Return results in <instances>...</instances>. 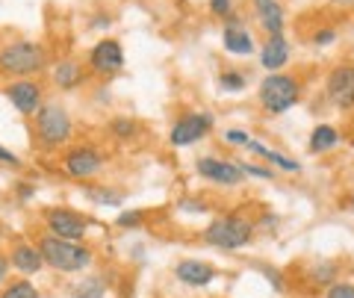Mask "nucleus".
I'll use <instances>...</instances> for the list:
<instances>
[{
  "label": "nucleus",
  "instance_id": "1",
  "mask_svg": "<svg viewBox=\"0 0 354 298\" xmlns=\"http://www.w3.org/2000/svg\"><path fill=\"white\" fill-rule=\"evenodd\" d=\"M48 65V50L41 41L18 39L0 48V74L3 77H18V80H30Z\"/></svg>",
  "mask_w": 354,
  "mask_h": 298
},
{
  "label": "nucleus",
  "instance_id": "2",
  "mask_svg": "<svg viewBox=\"0 0 354 298\" xmlns=\"http://www.w3.org/2000/svg\"><path fill=\"white\" fill-rule=\"evenodd\" d=\"M39 251H41V260L44 266L65 272V274H74V272H83L88 263H92V248L80 245V242H68V239H59V236H41L39 242Z\"/></svg>",
  "mask_w": 354,
  "mask_h": 298
},
{
  "label": "nucleus",
  "instance_id": "3",
  "mask_svg": "<svg viewBox=\"0 0 354 298\" xmlns=\"http://www.w3.org/2000/svg\"><path fill=\"white\" fill-rule=\"evenodd\" d=\"M36 139L44 151H53L71 139V118L59 104H41L36 113Z\"/></svg>",
  "mask_w": 354,
  "mask_h": 298
},
{
  "label": "nucleus",
  "instance_id": "4",
  "mask_svg": "<svg viewBox=\"0 0 354 298\" xmlns=\"http://www.w3.org/2000/svg\"><path fill=\"white\" fill-rule=\"evenodd\" d=\"M251 234H254V227H251L248 218H239V216H221V218H216V222L204 230V239L209 242V245L230 251V248L248 245V242H251Z\"/></svg>",
  "mask_w": 354,
  "mask_h": 298
},
{
  "label": "nucleus",
  "instance_id": "5",
  "mask_svg": "<svg viewBox=\"0 0 354 298\" xmlns=\"http://www.w3.org/2000/svg\"><path fill=\"white\" fill-rule=\"evenodd\" d=\"M298 101V83L286 74H269L260 83V104L269 113H286Z\"/></svg>",
  "mask_w": 354,
  "mask_h": 298
},
{
  "label": "nucleus",
  "instance_id": "6",
  "mask_svg": "<svg viewBox=\"0 0 354 298\" xmlns=\"http://www.w3.org/2000/svg\"><path fill=\"white\" fill-rule=\"evenodd\" d=\"M44 225H48L50 236H59V239H68V242H80L86 236V227H88L86 218L68 207L44 209Z\"/></svg>",
  "mask_w": 354,
  "mask_h": 298
},
{
  "label": "nucleus",
  "instance_id": "7",
  "mask_svg": "<svg viewBox=\"0 0 354 298\" xmlns=\"http://www.w3.org/2000/svg\"><path fill=\"white\" fill-rule=\"evenodd\" d=\"M101 169H104V157L92 145H77L62 157V171L74 180H88Z\"/></svg>",
  "mask_w": 354,
  "mask_h": 298
},
{
  "label": "nucleus",
  "instance_id": "8",
  "mask_svg": "<svg viewBox=\"0 0 354 298\" xmlns=\"http://www.w3.org/2000/svg\"><path fill=\"white\" fill-rule=\"evenodd\" d=\"M209 127H213V115H209V113H192V115H183V118L171 127L169 142H171L174 148L195 145V142L201 139Z\"/></svg>",
  "mask_w": 354,
  "mask_h": 298
},
{
  "label": "nucleus",
  "instance_id": "9",
  "mask_svg": "<svg viewBox=\"0 0 354 298\" xmlns=\"http://www.w3.org/2000/svg\"><path fill=\"white\" fill-rule=\"evenodd\" d=\"M3 95L21 115H36L41 109V86L36 80H12L3 89Z\"/></svg>",
  "mask_w": 354,
  "mask_h": 298
},
{
  "label": "nucleus",
  "instance_id": "10",
  "mask_svg": "<svg viewBox=\"0 0 354 298\" xmlns=\"http://www.w3.org/2000/svg\"><path fill=\"white\" fill-rule=\"evenodd\" d=\"M88 65H92L95 74H115L124 68V50L115 39H104L88 53Z\"/></svg>",
  "mask_w": 354,
  "mask_h": 298
},
{
  "label": "nucleus",
  "instance_id": "11",
  "mask_svg": "<svg viewBox=\"0 0 354 298\" xmlns=\"http://www.w3.org/2000/svg\"><path fill=\"white\" fill-rule=\"evenodd\" d=\"M328 95L337 106H354V65H339L328 77Z\"/></svg>",
  "mask_w": 354,
  "mask_h": 298
},
{
  "label": "nucleus",
  "instance_id": "12",
  "mask_svg": "<svg viewBox=\"0 0 354 298\" xmlns=\"http://www.w3.org/2000/svg\"><path fill=\"white\" fill-rule=\"evenodd\" d=\"M198 174L207 180H216V183H225V186H236L242 180V169L236 162H227V160H216V157H204L198 160Z\"/></svg>",
  "mask_w": 354,
  "mask_h": 298
},
{
  "label": "nucleus",
  "instance_id": "13",
  "mask_svg": "<svg viewBox=\"0 0 354 298\" xmlns=\"http://www.w3.org/2000/svg\"><path fill=\"white\" fill-rule=\"evenodd\" d=\"M9 266L18 269L21 274H36L44 269V260H41V251L39 245L32 242H15L12 254H9Z\"/></svg>",
  "mask_w": 354,
  "mask_h": 298
},
{
  "label": "nucleus",
  "instance_id": "14",
  "mask_svg": "<svg viewBox=\"0 0 354 298\" xmlns=\"http://www.w3.org/2000/svg\"><path fill=\"white\" fill-rule=\"evenodd\" d=\"M174 274L186 286H204V283H209V281L216 278L213 266H207V263H201V260H183V263H177Z\"/></svg>",
  "mask_w": 354,
  "mask_h": 298
},
{
  "label": "nucleus",
  "instance_id": "15",
  "mask_svg": "<svg viewBox=\"0 0 354 298\" xmlns=\"http://www.w3.org/2000/svg\"><path fill=\"white\" fill-rule=\"evenodd\" d=\"M286 59H290V45H286V39L283 36H269V41H266V48L260 53L263 68L278 71V68L286 65Z\"/></svg>",
  "mask_w": 354,
  "mask_h": 298
},
{
  "label": "nucleus",
  "instance_id": "16",
  "mask_svg": "<svg viewBox=\"0 0 354 298\" xmlns=\"http://www.w3.org/2000/svg\"><path fill=\"white\" fill-rule=\"evenodd\" d=\"M254 6H257V12H260L263 27L269 30L272 36H281V30H283V9L278 6V0H254Z\"/></svg>",
  "mask_w": 354,
  "mask_h": 298
},
{
  "label": "nucleus",
  "instance_id": "17",
  "mask_svg": "<svg viewBox=\"0 0 354 298\" xmlns=\"http://www.w3.org/2000/svg\"><path fill=\"white\" fill-rule=\"evenodd\" d=\"M225 48L230 53H251L254 50V41H251V32L242 30L236 21H230L225 27Z\"/></svg>",
  "mask_w": 354,
  "mask_h": 298
},
{
  "label": "nucleus",
  "instance_id": "18",
  "mask_svg": "<svg viewBox=\"0 0 354 298\" xmlns=\"http://www.w3.org/2000/svg\"><path fill=\"white\" fill-rule=\"evenodd\" d=\"M53 80H57L59 89H77V86L83 83V68L74 59H65V62L57 65V71H53Z\"/></svg>",
  "mask_w": 354,
  "mask_h": 298
},
{
  "label": "nucleus",
  "instance_id": "19",
  "mask_svg": "<svg viewBox=\"0 0 354 298\" xmlns=\"http://www.w3.org/2000/svg\"><path fill=\"white\" fill-rule=\"evenodd\" d=\"M245 148H248V151H254V153H260V157H266V160L274 162V165H281L283 171H298V169H301V165H298L295 160L283 157V153L272 151V148H266V145H260V142H254V139H248V142H245Z\"/></svg>",
  "mask_w": 354,
  "mask_h": 298
},
{
  "label": "nucleus",
  "instance_id": "20",
  "mask_svg": "<svg viewBox=\"0 0 354 298\" xmlns=\"http://www.w3.org/2000/svg\"><path fill=\"white\" fill-rule=\"evenodd\" d=\"M339 142V136H337V130L334 127H328V124H322V127H316L313 130V136H310V148H313L316 153L319 151H330Z\"/></svg>",
  "mask_w": 354,
  "mask_h": 298
},
{
  "label": "nucleus",
  "instance_id": "21",
  "mask_svg": "<svg viewBox=\"0 0 354 298\" xmlns=\"http://www.w3.org/2000/svg\"><path fill=\"white\" fill-rule=\"evenodd\" d=\"M104 290H106V283L101 278H86L77 286H71V295L74 298H104Z\"/></svg>",
  "mask_w": 354,
  "mask_h": 298
},
{
  "label": "nucleus",
  "instance_id": "22",
  "mask_svg": "<svg viewBox=\"0 0 354 298\" xmlns=\"http://www.w3.org/2000/svg\"><path fill=\"white\" fill-rule=\"evenodd\" d=\"M0 298H39V290L32 286L27 278H21V281H12L6 286L3 292H0Z\"/></svg>",
  "mask_w": 354,
  "mask_h": 298
},
{
  "label": "nucleus",
  "instance_id": "23",
  "mask_svg": "<svg viewBox=\"0 0 354 298\" xmlns=\"http://www.w3.org/2000/svg\"><path fill=\"white\" fill-rule=\"evenodd\" d=\"M86 195L92 198L95 204H109V207H118V204H121V195L109 192L106 186H88V189H86Z\"/></svg>",
  "mask_w": 354,
  "mask_h": 298
},
{
  "label": "nucleus",
  "instance_id": "24",
  "mask_svg": "<svg viewBox=\"0 0 354 298\" xmlns=\"http://www.w3.org/2000/svg\"><path fill=\"white\" fill-rule=\"evenodd\" d=\"M113 133L118 139H130L133 133H136V124H133L130 118H113Z\"/></svg>",
  "mask_w": 354,
  "mask_h": 298
},
{
  "label": "nucleus",
  "instance_id": "25",
  "mask_svg": "<svg viewBox=\"0 0 354 298\" xmlns=\"http://www.w3.org/2000/svg\"><path fill=\"white\" fill-rule=\"evenodd\" d=\"M221 86H225V89H234V92H239L242 86H245V80H242V74L225 71V74H221Z\"/></svg>",
  "mask_w": 354,
  "mask_h": 298
},
{
  "label": "nucleus",
  "instance_id": "26",
  "mask_svg": "<svg viewBox=\"0 0 354 298\" xmlns=\"http://www.w3.org/2000/svg\"><path fill=\"white\" fill-rule=\"evenodd\" d=\"M328 298H354V286L351 283H334Z\"/></svg>",
  "mask_w": 354,
  "mask_h": 298
},
{
  "label": "nucleus",
  "instance_id": "27",
  "mask_svg": "<svg viewBox=\"0 0 354 298\" xmlns=\"http://www.w3.org/2000/svg\"><path fill=\"white\" fill-rule=\"evenodd\" d=\"M209 9H213V15L225 18L230 12V0H209Z\"/></svg>",
  "mask_w": 354,
  "mask_h": 298
},
{
  "label": "nucleus",
  "instance_id": "28",
  "mask_svg": "<svg viewBox=\"0 0 354 298\" xmlns=\"http://www.w3.org/2000/svg\"><path fill=\"white\" fill-rule=\"evenodd\" d=\"M142 222V213H121L118 216V225L121 227H136Z\"/></svg>",
  "mask_w": 354,
  "mask_h": 298
},
{
  "label": "nucleus",
  "instance_id": "29",
  "mask_svg": "<svg viewBox=\"0 0 354 298\" xmlns=\"http://www.w3.org/2000/svg\"><path fill=\"white\" fill-rule=\"evenodd\" d=\"M0 162L12 165V169H18V165H21V160H18V153H12V151H9V148H3V145H0Z\"/></svg>",
  "mask_w": 354,
  "mask_h": 298
},
{
  "label": "nucleus",
  "instance_id": "30",
  "mask_svg": "<svg viewBox=\"0 0 354 298\" xmlns=\"http://www.w3.org/2000/svg\"><path fill=\"white\" fill-rule=\"evenodd\" d=\"M32 192H36V189H32V183H18V186H15V195L21 198V201H30Z\"/></svg>",
  "mask_w": 354,
  "mask_h": 298
},
{
  "label": "nucleus",
  "instance_id": "31",
  "mask_svg": "<svg viewBox=\"0 0 354 298\" xmlns=\"http://www.w3.org/2000/svg\"><path fill=\"white\" fill-rule=\"evenodd\" d=\"M227 142H234V145H245L248 133H242V130H227Z\"/></svg>",
  "mask_w": 354,
  "mask_h": 298
},
{
  "label": "nucleus",
  "instance_id": "32",
  "mask_svg": "<svg viewBox=\"0 0 354 298\" xmlns=\"http://www.w3.org/2000/svg\"><path fill=\"white\" fill-rule=\"evenodd\" d=\"M242 171L257 174V178H272V171H269V169H257V165H242Z\"/></svg>",
  "mask_w": 354,
  "mask_h": 298
},
{
  "label": "nucleus",
  "instance_id": "33",
  "mask_svg": "<svg viewBox=\"0 0 354 298\" xmlns=\"http://www.w3.org/2000/svg\"><path fill=\"white\" fill-rule=\"evenodd\" d=\"M328 41H334V30H322V32H316V45H328Z\"/></svg>",
  "mask_w": 354,
  "mask_h": 298
},
{
  "label": "nucleus",
  "instance_id": "34",
  "mask_svg": "<svg viewBox=\"0 0 354 298\" xmlns=\"http://www.w3.org/2000/svg\"><path fill=\"white\" fill-rule=\"evenodd\" d=\"M6 274H9V257H3V254H0V283L6 281Z\"/></svg>",
  "mask_w": 354,
  "mask_h": 298
},
{
  "label": "nucleus",
  "instance_id": "35",
  "mask_svg": "<svg viewBox=\"0 0 354 298\" xmlns=\"http://www.w3.org/2000/svg\"><path fill=\"white\" fill-rule=\"evenodd\" d=\"M263 272H266V278L274 281V286H278V290H281V286H283V283H281V274H278V272H272V269H263Z\"/></svg>",
  "mask_w": 354,
  "mask_h": 298
},
{
  "label": "nucleus",
  "instance_id": "36",
  "mask_svg": "<svg viewBox=\"0 0 354 298\" xmlns=\"http://www.w3.org/2000/svg\"><path fill=\"white\" fill-rule=\"evenodd\" d=\"M351 207H354V198H351Z\"/></svg>",
  "mask_w": 354,
  "mask_h": 298
}]
</instances>
